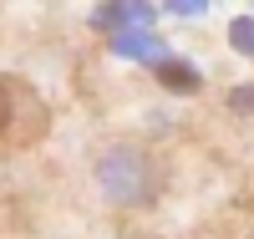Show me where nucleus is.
I'll return each instance as SVG.
<instances>
[{
    "mask_svg": "<svg viewBox=\"0 0 254 239\" xmlns=\"http://www.w3.org/2000/svg\"><path fill=\"white\" fill-rule=\"evenodd\" d=\"M102 193L117 204H142L153 199L158 183H153V158L142 153V148H112L107 158H102Z\"/></svg>",
    "mask_w": 254,
    "mask_h": 239,
    "instance_id": "nucleus-1",
    "label": "nucleus"
},
{
    "mask_svg": "<svg viewBox=\"0 0 254 239\" xmlns=\"http://www.w3.org/2000/svg\"><path fill=\"white\" fill-rule=\"evenodd\" d=\"M158 81L173 86V92H198V72L183 67V61H163V67H158Z\"/></svg>",
    "mask_w": 254,
    "mask_h": 239,
    "instance_id": "nucleus-2",
    "label": "nucleus"
},
{
    "mask_svg": "<svg viewBox=\"0 0 254 239\" xmlns=\"http://www.w3.org/2000/svg\"><path fill=\"white\" fill-rule=\"evenodd\" d=\"M15 127V97H10V81H0V138H10Z\"/></svg>",
    "mask_w": 254,
    "mask_h": 239,
    "instance_id": "nucleus-3",
    "label": "nucleus"
}]
</instances>
